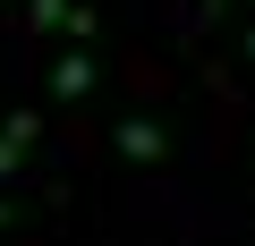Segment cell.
Listing matches in <instances>:
<instances>
[{
	"instance_id": "6da1fadb",
	"label": "cell",
	"mask_w": 255,
	"mask_h": 246,
	"mask_svg": "<svg viewBox=\"0 0 255 246\" xmlns=\"http://www.w3.org/2000/svg\"><path fill=\"white\" fill-rule=\"evenodd\" d=\"M34 136H43V119H34V110H9V119H0V178H17V162H26Z\"/></svg>"
},
{
	"instance_id": "7a4b0ae2",
	"label": "cell",
	"mask_w": 255,
	"mask_h": 246,
	"mask_svg": "<svg viewBox=\"0 0 255 246\" xmlns=\"http://www.w3.org/2000/svg\"><path fill=\"white\" fill-rule=\"evenodd\" d=\"M119 153H128V162H162V153H170V136L153 128V119H119Z\"/></svg>"
},
{
	"instance_id": "3957f363",
	"label": "cell",
	"mask_w": 255,
	"mask_h": 246,
	"mask_svg": "<svg viewBox=\"0 0 255 246\" xmlns=\"http://www.w3.org/2000/svg\"><path fill=\"white\" fill-rule=\"evenodd\" d=\"M51 93H60V102H85V93H94V60H85V51H68V60L51 68Z\"/></svg>"
},
{
	"instance_id": "277c9868",
	"label": "cell",
	"mask_w": 255,
	"mask_h": 246,
	"mask_svg": "<svg viewBox=\"0 0 255 246\" xmlns=\"http://www.w3.org/2000/svg\"><path fill=\"white\" fill-rule=\"evenodd\" d=\"M68 17V0H34V26H60Z\"/></svg>"
},
{
	"instance_id": "5b68a950",
	"label": "cell",
	"mask_w": 255,
	"mask_h": 246,
	"mask_svg": "<svg viewBox=\"0 0 255 246\" xmlns=\"http://www.w3.org/2000/svg\"><path fill=\"white\" fill-rule=\"evenodd\" d=\"M221 9H230V0H204V17H221Z\"/></svg>"
},
{
	"instance_id": "8992f818",
	"label": "cell",
	"mask_w": 255,
	"mask_h": 246,
	"mask_svg": "<svg viewBox=\"0 0 255 246\" xmlns=\"http://www.w3.org/2000/svg\"><path fill=\"white\" fill-rule=\"evenodd\" d=\"M9 221H17V212H9V204H0V229H9Z\"/></svg>"
},
{
	"instance_id": "52a82bcc",
	"label": "cell",
	"mask_w": 255,
	"mask_h": 246,
	"mask_svg": "<svg viewBox=\"0 0 255 246\" xmlns=\"http://www.w3.org/2000/svg\"><path fill=\"white\" fill-rule=\"evenodd\" d=\"M247 60H255V26H247Z\"/></svg>"
}]
</instances>
